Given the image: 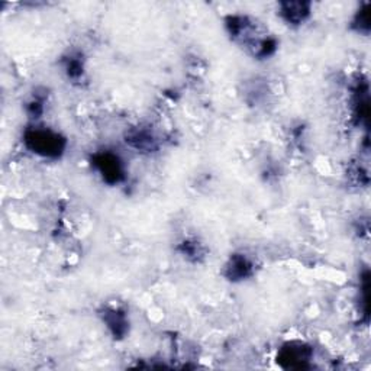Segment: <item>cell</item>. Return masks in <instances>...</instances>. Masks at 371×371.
<instances>
[{"label": "cell", "instance_id": "1", "mask_svg": "<svg viewBox=\"0 0 371 371\" xmlns=\"http://www.w3.org/2000/svg\"><path fill=\"white\" fill-rule=\"evenodd\" d=\"M24 143L32 152L48 157L58 158L67 147V141L57 132L45 128H32L25 132Z\"/></svg>", "mask_w": 371, "mask_h": 371}, {"label": "cell", "instance_id": "2", "mask_svg": "<svg viewBox=\"0 0 371 371\" xmlns=\"http://www.w3.org/2000/svg\"><path fill=\"white\" fill-rule=\"evenodd\" d=\"M312 358V348L302 342H292L283 347L277 361L285 368H306Z\"/></svg>", "mask_w": 371, "mask_h": 371}, {"label": "cell", "instance_id": "3", "mask_svg": "<svg viewBox=\"0 0 371 371\" xmlns=\"http://www.w3.org/2000/svg\"><path fill=\"white\" fill-rule=\"evenodd\" d=\"M93 166L97 168L103 180L109 184H116L123 180V166L118 155L112 152H100L93 158Z\"/></svg>", "mask_w": 371, "mask_h": 371}, {"label": "cell", "instance_id": "4", "mask_svg": "<svg viewBox=\"0 0 371 371\" xmlns=\"http://www.w3.org/2000/svg\"><path fill=\"white\" fill-rule=\"evenodd\" d=\"M312 5L309 2H283L280 3V16L289 25H303L310 16Z\"/></svg>", "mask_w": 371, "mask_h": 371}, {"label": "cell", "instance_id": "5", "mask_svg": "<svg viewBox=\"0 0 371 371\" xmlns=\"http://www.w3.org/2000/svg\"><path fill=\"white\" fill-rule=\"evenodd\" d=\"M100 315L103 324L109 328L115 338L125 337L129 328L125 310H122L119 308H106Z\"/></svg>", "mask_w": 371, "mask_h": 371}, {"label": "cell", "instance_id": "6", "mask_svg": "<svg viewBox=\"0 0 371 371\" xmlns=\"http://www.w3.org/2000/svg\"><path fill=\"white\" fill-rule=\"evenodd\" d=\"M253 274V262L242 254H234L225 266V276L231 281H241Z\"/></svg>", "mask_w": 371, "mask_h": 371}, {"label": "cell", "instance_id": "7", "mask_svg": "<svg viewBox=\"0 0 371 371\" xmlns=\"http://www.w3.org/2000/svg\"><path fill=\"white\" fill-rule=\"evenodd\" d=\"M127 143L135 150L143 152H152L154 150H157V141L152 132L143 128L131 131L129 135L127 136Z\"/></svg>", "mask_w": 371, "mask_h": 371}, {"label": "cell", "instance_id": "8", "mask_svg": "<svg viewBox=\"0 0 371 371\" xmlns=\"http://www.w3.org/2000/svg\"><path fill=\"white\" fill-rule=\"evenodd\" d=\"M65 70H67L68 77H72V79H79V77L83 74V64H81L80 60L72 57L70 60H67Z\"/></svg>", "mask_w": 371, "mask_h": 371}, {"label": "cell", "instance_id": "9", "mask_svg": "<svg viewBox=\"0 0 371 371\" xmlns=\"http://www.w3.org/2000/svg\"><path fill=\"white\" fill-rule=\"evenodd\" d=\"M354 25L357 26V31L361 33H368L370 31V19H368V10L367 8L363 9L354 19Z\"/></svg>", "mask_w": 371, "mask_h": 371}, {"label": "cell", "instance_id": "10", "mask_svg": "<svg viewBox=\"0 0 371 371\" xmlns=\"http://www.w3.org/2000/svg\"><path fill=\"white\" fill-rule=\"evenodd\" d=\"M182 253L184 257H199V245L196 242H183L182 244Z\"/></svg>", "mask_w": 371, "mask_h": 371}]
</instances>
